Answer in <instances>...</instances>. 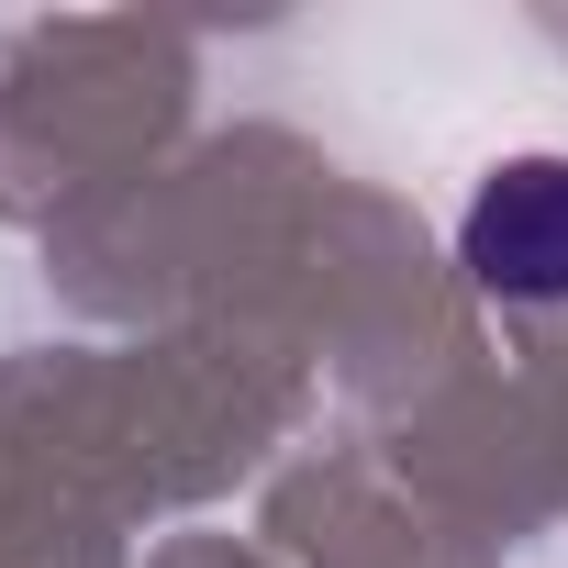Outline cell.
<instances>
[{
    "label": "cell",
    "mask_w": 568,
    "mask_h": 568,
    "mask_svg": "<svg viewBox=\"0 0 568 568\" xmlns=\"http://www.w3.org/2000/svg\"><path fill=\"white\" fill-rule=\"evenodd\" d=\"M457 256L501 302H568V156H513L501 179H479Z\"/></svg>",
    "instance_id": "1"
}]
</instances>
